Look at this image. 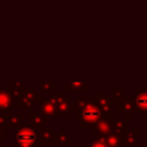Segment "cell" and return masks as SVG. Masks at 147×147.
<instances>
[{
  "label": "cell",
  "mask_w": 147,
  "mask_h": 147,
  "mask_svg": "<svg viewBox=\"0 0 147 147\" xmlns=\"http://www.w3.org/2000/svg\"><path fill=\"white\" fill-rule=\"evenodd\" d=\"M72 113H75L76 123L82 129H91L102 117L96 98L77 96L72 101Z\"/></svg>",
  "instance_id": "1"
},
{
  "label": "cell",
  "mask_w": 147,
  "mask_h": 147,
  "mask_svg": "<svg viewBox=\"0 0 147 147\" xmlns=\"http://www.w3.org/2000/svg\"><path fill=\"white\" fill-rule=\"evenodd\" d=\"M40 139L37 130L29 124L15 129L13 147H39Z\"/></svg>",
  "instance_id": "2"
},
{
  "label": "cell",
  "mask_w": 147,
  "mask_h": 147,
  "mask_svg": "<svg viewBox=\"0 0 147 147\" xmlns=\"http://www.w3.org/2000/svg\"><path fill=\"white\" fill-rule=\"evenodd\" d=\"M57 110V118H68L72 114V101L64 93H54L49 98Z\"/></svg>",
  "instance_id": "3"
},
{
  "label": "cell",
  "mask_w": 147,
  "mask_h": 147,
  "mask_svg": "<svg viewBox=\"0 0 147 147\" xmlns=\"http://www.w3.org/2000/svg\"><path fill=\"white\" fill-rule=\"evenodd\" d=\"M38 101V93L34 91L32 86H24L21 91V100L18 102V107L23 110V113L30 114L34 110V105Z\"/></svg>",
  "instance_id": "4"
},
{
  "label": "cell",
  "mask_w": 147,
  "mask_h": 147,
  "mask_svg": "<svg viewBox=\"0 0 147 147\" xmlns=\"http://www.w3.org/2000/svg\"><path fill=\"white\" fill-rule=\"evenodd\" d=\"M117 109H118L117 110L118 114H121L123 116V118H126V119L131 118L136 113H138L136 109L133 98H129V96H126V98L122 96L117 101Z\"/></svg>",
  "instance_id": "5"
},
{
  "label": "cell",
  "mask_w": 147,
  "mask_h": 147,
  "mask_svg": "<svg viewBox=\"0 0 147 147\" xmlns=\"http://www.w3.org/2000/svg\"><path fill=\"white\" fill-rule=\"evenodd\" d=\"M14 113V101L8 88L0 87V114L8 115Z\"/></svg>",
  "instance_id": "6"
},
{
  "label": "cell",
  "mask_w": 147,
  "mask_h": 147,
  "mask_svg": "<svg viewBox=\"0 0 147 147\" xmlns=\"http://www.w3.org/2000/svg\"><path fill=\"white\" fill-rule=\"evenodd\" d=\"M95 98H96L98 105L100 106V109H101V113H102V117L111 118V109H113V100H111V98H109L106 92H99Z\"/></svg>",
  "instance_id": "7"
},
{
  "label": "cell",
  "mask_w": 147,
  "mask_h": 147,
  "mask_svg": "<svg viewBox=\"0 0 147 147\" xmlns=\"http://www.w3.org/2000/svg\"><path fill=\"white\" fill-rule=\"evenodd\" d=\"M113 118V117H111ZM111 118H107V117H101L92 127L91 131L93 134L96 136H107L108 133H110L111 131Z\"/></svg>",
  "instance_id": "8"
},
{
  "label": "cell",
  "mask_w": 147,
  "mask_h": 147,
  "mask_svg": "<svg viewBox=\"0 0 147 147\" xmlns=\"http://www.w3.org/2000/svg\"><path fill=\"white\" fill-rule=\"evenodd\" d=\"M133 100L137 111L147 114V87H139L138 92L133 95Z\"/></svg>",
  "instance_id": "9"
},
{
  "label": "cell",
  "mask_w": 147,
  "mask_h": 147,
  "mask_svg": "<svg viewBox=\"0 0 147 147\" xmlns=\"http://www.w3.org/2000/svg\"><path fill=\"white\" fill-rule=\"evenodd\" d=\"M51 119L49 117L45 116L41 113H36L34 110L29 114V125H31L34 129H39L42 126H46V124H49Z\"/></svg>",
  "instance_id": "10"
},
{
  "label": "cell",
  "mask_w": 147,
  "mask_h": 147,
  "mask_svg": "<svg viewBox=\"0 0 147 147\" xmlns=\"http://www.w3.org/2000/svg\"><path fill=\"white\" fill-rule=\"evenodd\" d=\"M54 88H55V85L53 82H40L39 92H38V102L49 99L55 93Z\"/></svg>",
  "instance_id": "11"
},
{
  "label": "cell",
  "mask_w": 147,
  "mask_h": 147,
  "mask_svg": "<svg viewBox=\"0 0 147 147\" xmlns=\"http://www.w3.org/2000/svg\"><path fill=\"white\" fill-rule=\"evenodd\" d=\"M39 110L41 114H44L45 116L52 118V117H55L57 118V110H56V107L54 105V102L51 100V99H47V100H42L39 102Z\"/></svg>",
  "instance_id": "12"
},
{
  "label": "cell",
  "mask_w": 147,
  "mask_h": 147,
  "mask_svg": "<svg viewBox=\"0 0 147 147\" xmlns=\"http://www.w3.org/2000/svg\"><path fill=\"white\" fill-rule=\"evenodd\" d=\"M38 134H39V139H40V144H47V145H52L55 142V131L51 127H39L36 129Z\"/></svg>",
  "instance_id": "13"
},
{
  "label": "cell",
  "mask_w": 147,
  "mask_h": 147,
  "mask_svg": "<svg viewBox=\"0 0 147 147\" xmlns=\"http://www.w3.org/2000/svg\"><path fill=\"white\" fill-rule=\"evenodd\" d=\"M129 130V122L126 118H111V131L110 133H115L118 136H123Z\"/></svg>",
  "instance_id": "14"
},
{
  "label": "cell",
  "mask_w": 147,
  "mask_h": 147,
  "mask_svg": "<svg viewBox=\"0 0 147 147\" xmlns=\"http://www.w3.org/2000/svg\"><path fill=\"white\" fill-rule=\"evenodd\" d=\"M7 118V129H17L24 124L22 113H11L6 115Z\"/></svg>",
  "instance_id": "15"
},
{
  "label": "cell",
  "mask_w": 147,
  "mask_h": 147,
  "mask_svg": "<svg viewBox=\"0 0 147 147\" xmlns=\"http://www.w3.org/2000/svg\"><path fill=\"white\" fill-rule=\"evenodd\" d=\"M123 142L130 147H139L138 145V138H139V131L137 129L127 130L123 136Z\"/></svg>",
  "instance_id": "16"
},
{
  "label": "cell",
  "mask_w": 147,
  "mask_h": 147,
  "mask_svg": "<svg viewBox=\"0 0 147 147\" xmlns=\"http://www.w3.org/2000/svg\"><path fill=\"white\" fill-rule=\"evenodd\" d=\"M105 141L108 147H122L124 144L122 136L115 133H108L107 136H105Z\"/></svg>",
  "instance_id": "17"
},
{
  "label": "cell",
  "mask_w": 147,
  "mask_h": 147,
  "mask_svg": "<svg viewBox=\"0 0 147 147\" xmlns=\"http://www.w3.org/2000/svg\"><path fill=\"white\" fill-rule=\"evenodd\" d=\"M56 145H59L60 147H67L70 144V136L68 134V132L64 129H61L60 132H57L55 134V142Z\"/></svg>",
  "instance_id": "18"
},
{
  "label": "cell",
  "mask_w": 147,
  "mask_h": 147,
  "mask_svg": "<svg viewBox=\"0 0 147 147\" xmlns=\"http://www.w3.org/2000/svg\"><path fill=\"white\" fill-rule=\"evenodd\" d=\"M70 91H78V92H86V84L85 82H68L65 83V92Z\"/></svg>",
  "instance_id": "19"
},
{
  "label": "cell",
  "mask_w": 147,
  "mask_h": 147,
  "mask_svg": "<svg viewBox=\"0 0 147 147\" xmlns=\"http://www.w3.org/2000/svg\"><path fill=\"white\" fill-rule=\"evenodd\" d=\"M87 147H108L106 141H105V137L103 136H96L95 139H93Z\"/></svg>",
  "instance_id": "20"
},
{
  "label": "cell",
  "mask_w": 147,
  "mask_h": 147,
  "mask_svg": "<svg viewBox=\"0 0 147 147\" xmlns=\"http://www.w3.org/2000/svg\"><path fill=\"white\" fill-rule=\"evenodd\" d=\"M113 98L111 100L113 101H118L122 96H123V87H113Z\"/></svg>",
  "instance_id": "21"
},
{
  "label": "cell",
  "mask_w": 147,
  "mask_h": 147,
  "mask_svg": "<svg viewBox=\"0 0 147 147\" xmlns=\"http://www.w3.org/2000/svg\"><path fill=\"white\" fill-rule=\"evenodd\" d=\"M8 137V129L6 125L0 124V144H2V141L5 139H7Z\"/></svg>",
  "instance_id": "22"
},
{
  "label": "cell",
  "mask_w": 147,
  "mask_h": 147,
  "mask_svg": "<svg viewBox=\"0 0 147 147\" xmlns=\"http://www.w3.org/2000/svg\"><path fill=\"white\" fill-rule=\"evenodd\" d=\"M0 124L7 126V118H6V115L3 114H0Z\"/></svg>",
  "instance_id": "23"
},
{
  "label": "cell",
  "mask_w": 147,
  "mask_h": 147,
  "mask_svg": "<svg viewBox=\"0 0 147 147\" xmlns=\"http://www.w3.org/2000/svg\"><path fill=\"white\" fill-rule=\"evenodd\" d=\"M122 147H130V146H127V145H125V144H123V146Z\"/></svg>",
  "instance_id": "24"
}]
</instances>
